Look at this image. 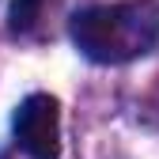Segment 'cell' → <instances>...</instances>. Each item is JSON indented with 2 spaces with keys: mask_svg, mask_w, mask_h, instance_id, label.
<instances>
[{
  "mask_svg": "<svg viewBox=\"0 0 159 159\" xmlns=\"http://www.w3.org/2000/svg\"><path fill=\"white\" fill-rule=\"evenodd\" d=\"M76 49L95 65H125L155 49L159 42V0H114L84 4L68 19Z\"/></svg>",
  "mask_w": 159,
  "mask_h": 159,
  "instance_id": "obj_1",
  "label": "cell"
},
{
  "mask_svg": "<svg viewBox=\"0 0 159 159\" xmlns=\"http://www.w3.org/2000/svg\"><path fill=\"white\" fill-rule=\"evenodd\" d=\"M15 144L30 159H61V102L46 91L27 95L11 117Z\"/></svg>",
  "mask_w": 159,
  "mask_h": 159,
  "instance_id": "obj_2",
  "label": "cell"
},
{
  "mask_svg": "<svg viewBox=\"0 0 159 159\" xmlns=\"http://www.w3.org/2000/svg\"><path fill=\"white\" fill-rule=\"evenodd\" d=\"M38 4H42V0H15V4H11V30L15 34L27 30L34 19H38Z\"/></svg>",
  "mask_w": 159,
  "mask_h": 159,
  "instance_id": "obj_3",
  "label": "cell"
}]
</instances>
